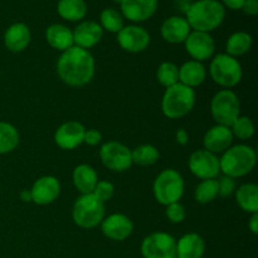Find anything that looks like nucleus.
Wrapping results in <instances>:
<instances>
[{"mask_svg":"<svg viewBox=\"0 0 258 258\" xmlns=\"http://www.w3.org/2000/svg\"><path fill=\"white\" fill-rule=\"evenodd\" d=\"M96 64L93 55L87 49L73 45L62 52L57 60V73L62 82L71 87H82L95 76Z\"/></svg>","mask_w":258,"mask_h":258,"instance_id":"f257e3e1","label":"nucleus"},{"mask_svg":"<svg viewBox=\"0 0 258 258\" xmlns=\"http://www.w3.org/2000/svg\"><path fill=\"white\" fill-rule=\"evenodd\" d=\"M186 22L196 32L211 33L223 23L226 8L218 0H197L186 10Z\"/></svg>","mask_w":258,"mask_h":258,"instance_id":"f03ea898","label":"nucleus"},{"mask_svg":"<svg viewBox=\"0 0 258 258\" xmlns=\"http://www.w3.org/2000/svg\"><path fill=\"white\" fill-rule=\"evenodd\" d=\"M257 163V154L252 146L239 145L231 146L219 158V168L223 175L229 178H242L254 169Z\"/></svg>","mask_w":258,"mask_h":258,"instance_id":"7ed1b4c3","label":"nucleus"},{"mask_svg":"<svg viewBox=\"0 0 258 258\" xmlns=\"http://www.w3.org/2000/svg\"><path fill=\"white\" fill-rule=\"evenodd\" d=\"M196 98L194 88L179 82L165 90L161 98V111L170 120H178L193 110Z\"/></svg>","mask_w":258,"mask_h":258,"instance_id":"20e7f679","label":"nucleus"},{"mask_svg":"<svg viewBox=\"0 0 258 258\" xmlns=\"http://www.w3.org/2000/svg\"><path fill=\"white\" fill-rule=\"evenodd\" d=\"M72 218L81 228H95L105 218V203L92 193L82 194L73 204Z\"/></svg>","mask_w":258,"mask_h":258,"instance_id":"39448f33","label":"nucleus"},{"mask_svg":"<svg viewBox=\"0 0 258 258\" xmlns=\"http://www.w3.org/2000/svg\"><path fill=\"white\" fill-rule=\"evenodd\" d=\"M184 179L175 169H165L156 176L153 185L156 202L163 206L176 203L184 194Z\"/></svg>","mask_w":258,"mask_h":258,"instance_id":"423d86ee","label":"nucleus"},{"mask_svg":"<svg viewBox=\"0 0 258 258\" xmlns=\"http://www.w3.org/2000/svg\"><path fill=\"white\" fill-rule=\"evenodd\" d=\"M211 77L217 85L228 88L238 85L243 76L241 63L234 57H231L227 53H219L212 59L209 66Z\"/></svg>","mask_w":258,"mask_h":258,"instance_id":"0eeeda50","label":"nucleus"},{"mask_svg":"<svg viewBox=\"0 0 258 258\" xmlns=\"http://www.w3.org/2000/svg\"><path fill=\"white\" fill-rule=\"evenodd\" d=\"M241 111L238 96L232 90H221L214 95L211 102L212 117L217 125L231 126Z\"/></svg>","mask_w":258,"mask_h":258,"instance_id":"6e6552de","label":"nucleus"},{"mask_svg":"<svg viewBox=\"0 0 258 258\" xmlns=\"http://www.w3.org/2000/svg\"><path fill=\"white\" fill-rule=\"evenodd\" d=\"M140 251L144 258H175L176 239L166 232H154L143 239Z\"/></svg>","mask_w":258,"mask_h":258,"instance_id":"1a4fd4ad","label":"nucleus"},{"mask_svg":"<svg viewBox=\"0 0 258 258\" xmlns=\"http://www.w3.org/2000/svg\"><path fill=\"white\" fill-rule=\"evenodd\" d=\"M100 159L103 165L111 171L128 170L133 165L131 150L118 141H107L100 149Z\"/></svg>","mask_w":258,"mask_h":258,"instance_id":"9d476101","label":"nucleus"},{"mask_svg":"<svg viewBox=\"0 0 258 258\" xmlns=\"http://www.w3.org/2000/svg\"><path fill=\"white\" fill-rule=\"evenodd\" d=\"M189 170L193 175L202 180L207 179H217L221 174L219 168V158L216 154L206 150H197L190 155L188 161Z\"/></svg>","mask_w":258,"mask_h":258,"instance_id":"9b49d317","label":"nucleus"},{"mask_svg":"<svg viewBox=\"0 0 258 258\" xmlns=\"http://www.w3.org/2000/svg\"><path fill=\"white\" fill-rule=\"evenodd\" d=\"M184 44H185L188 54L197 62H204L207 59H211L216 52V43L209 33L193 30L188 35Z\"/></svg>","mask_w":258,"mask_h":258,"instance_id":"f8f14e48","label":"nucleus"},{"mask_svg":"<svg viewBox=\"0 0 258 258\" xmlns=\"http://www.w3.org/2000/svg\"><path fill=\"white\" fill-rule=\"evenodd\" d=\"M150 34L140 25H127L117 33V42L123 50L130 53L144 52L150 44Z\"/></svg>","mask_w":258,"mask_h":258,"instance_id":"ddd939ff","label":"nucleus"},{"mask_svg":"<svg viewBox=\"0 0 258 258\" xmlns=\"http://www.w3.org/2000/svg\"><path fill=\"white\" fill-rule=\"evenodd\" d=\"M102 233L112 241H125L134 231L133 221L127 216L121 213L111 214L101 222Z\"/></svg>","mask_w":258,"mask_h":258,"instance_id":"4468645a","label":"nucleus"},{"mask_svg":"<svg viewBox=\"0 0 258 258\" xmlns=\"http://www.w3.org/2000/svg\"><path fill=\"white\" fill-rule=\"evenodd\" d=\"M32 202L38 206H48L58 199L60 194V183L55 176H42L33 184Z\"/></svg>","mask_w":258,"mask_h":258,"instance_id":"2eb2a0df","label":"nucleus"},{"mask_svg":"<svg viewBox=\"0 0 258 258\" xmlns=\"http://www.w3.org/2000/svg\"><path fill=\"white\" fill-rule=\"evenodd\" d=\"M86 128L78 121H67L57 128L54 141L63 150H73L83 143Z\"/></svg>","mask_w":258,"mask_h":258,"instance_id":"dca6fc26","label":"nucleus"},{"mask_svg":"<svg viewBox=\"0 0 258 258\" xmlns=\"http://www.w3.org/2000/svg\"><path fill=\"white\" fill-rule=\"evenodd\" d=\"M158 4V0H121V14L130 22H145L154 17Z\"/></svg>","mask_w":258,"mask_h":258,"instance_id":"f3484780","label":"nucleus"},{"mask_svg":"<svg viewBox=\"0 0 258 258\" xmlns=\"http://www.w3.org/2000/svg\"><path fill=\"white\" fill-rule=\"evenodd\" d=\"M73 33V44L83 49H90L101 42L103 37V29L97 22L86 20L80 23Z\"/></svg>","mask_w":258,"mask_h":258,"instance_id":"a211bd4d","label":"nucleus"},{"mask_svg":"<svg viewBox=\"0 0 258 258\" xmlns=\"http://www.w3.org/2000/svg\"><path fill=\"white\" fill-rule=\"evenodd\" d=\"M233 134L231 127L223 125H216L209 128L203 139L204 149L213 154L224 153L227 149L231 148L233 143Z\"/></svg>","mask_w":258,"mask_h":258,"instance_id":"6ab92c4d","label":"nucleus"},{"mask_svg":"<svg viewBox=\"0 0 258 258\" xmlns=\"http://www.w3.org/2000/svg\"><path fill=\"white\" fill-rule=\"evenodd\" d=\"M191 28L188 24L185 18L179 17V15H173L164 20L161 24L160 33L161 37L165 42L171 43V44H179L184 43L188 35L190 34Z\"/></svg>","mask_w":258,"mask_h":258,"instance_id":"aec40b11","label":"nucleus"},{"mask_svg":"<svg viewBox=\"0 0 258 258\" xmlns=\"http://www.w3.org/2000/svg\"><path fill=\"white\" fill-rule=\"evenodd\" d=\"M32 40L29 27L24 23H14L4 34V44L10 52L20 53L25 50Z\"/></svg>","mask_w":258,"mask_h":258,"instance_id":"412c9836","label":"nucleus"},{"mask_svg":"<svg viewBox=\"0 0 258 258\" xmlns=\"http://www.w3.org/2000/svg\"><path fill=\"white\" fill-rule=\"evenodd\" d=\"M206 252V242L198 233H186L176 241L175 258H202Z\"/></svg>","mask_w":258,"mask_h":258,"instance_id":"4be33fe9","label":"nucleus"},{"mask_svg":"<svg viewBox=\"0 0 258 258\" xmlns=\"http://www.w3.org/2000/svg\"><path fill=\"white\" fill-rule=\"evenodd\" d=\"M45 39L48 44L54 49L64 52L73 47V33L68 27L63 24H52L47 28Z\"/></svg>","mask_w":258,"mask_h":258,"instance_id":"5701e85b","label":"nucleus"},{"mask_svg":"<svg viewBox=\"0 0 258 258\" xmlns=\"http://www.w3.org/2000/svg\"><path fill=\"white\" fill-rule=\"evenodd\" d=\"M207 78V70L202 62L188 60L179 68V82L194 88L201 86Z\"/></svg>","mask_w":258,"mask_h":258,"instance_id":"b1692460","label":"nucleus"},{"mask_svg":"<svg viewBox=\"0 0 258 258\" xmlns=\"http://www.w3.org/2000/svg\"><path fill=\"white\" fill-rule=\"evenodd\" d=\"M72 180L78 191H81L82 194H90L92 193L97 184L98 176L92 166L87 165V164H81V165L76 166L73 170Z\"/></svg>","mask_w":258,"mask_h":258,"instance_id":"393cba45","label":"nucleus"},{"mask_svg":"<svg viewBox=\"0 0 258 258\" xmlns=\"http://www.w3.org/2000/svg\"><path fill=\"white\" fill-rule=\"evenodd\" d=\"M237 204L247 213H258V186L253 183H247L239 186L236 191Z\"/></svg>","mask_w":258,"mask_h":258,"instance_id":"a878e982","label":"nucleus"},{"mask_svg":"<svg viewBox=\"0 0 258 258\" xmlns=\"http://www.w3.org/2000/svg\"><path fill=\"white\" fill-rule=\"evenodd\" d=\"M57 12L64 20L80 22L87 14V4L85 0H59Z\"/></svg>","mask_w":258,"mask_h":258,"instance_id":"bb28decb","label":"nucleus"},{"mask_svg":"<svg viewBox=\"0 0 258 258\" xmlns=\"http://www.w3.org/2000/svg\"><path fill=\"white\" fill-rule=\"evenodd\" d=\"M252 43H253V39L247 32L233 33L226 43L227 54L234 58L246 54L252 48Z\"/></svg>","mask_w":258,"mask_h":258,"instance_id":"cd10ccee","label":"nucleus"},{"mask_svg":"<svg viewBox=\"0 0 258 258\" xmlns=\"http://www.w3.org/2000/svg\"><path fill=\"white\" fill-rule=\"evenodd\" d=\"M19 145V133L9 122L0 121V155L12 153Z\"/></svg>","mask_w":258,"mask_h":258,"instance_id":"c85d7f7f","label":"nucleus"},{"mask_svg":"<svg viewBox=\"0 0 258 258\" xmlns=\"http://www.w3.org/2000/svg\"><path fill=\"white\" fill-rule=\"evenodd\" d=\"M160 158V153L158 149L153 145H139L131 151V159L133 164L140 166H151L156 163Z\"/></svg>","mask_w":258,"mask_h":258,"instance_id":"c756f323","label":"nucleus"},{"mask_svg":"<svg viewBox=\"0 0 258 258\" xmlns=\"http://www.w3.org/2000/svg\"><path fill=\"white\" fill-rule=\"evenodd\" d=\"M100 25L103 30L117 34L125 25H123V17L120 12L113 8L103 9L100 14Z\"/></svg>","mask_w":258,"mask_h":258,"instance_id":"7c9ffc66","label":"nucleus"},{"mask_svg":"<svg viewBox=\"0 0 258 258\" xmlns=\"http://www.w3.org/2000/svg\"><path fill=\"white\" fill-rule=\"evenodd\" d=\"M217 197H218V183H217V179L202 180L197 185L196 191H194V198L201 204L211 203Z\"/></svg>","mask_w":258,"mask_h":258,"instance_id":"2f4dec72","label":"nucleus"},{"mask_svg":"<svg viewBox=\"0 0 258 258\" xmlns=\"http://www.w3.org/2000/svg\"><path fill=\"white\" fill-rule=\"evenodd\" d=\"M156 77L161 86L165 88L179 83V67L171 62H163L158 67Z\"/></svg>","mask_w":258,"mask_h":258,"instance_id":"473e14b6","label":"nucleus"},{"mask_svg":"<svg viewBox=\"0 0 258 258\" xmlns=\"http://www.w3.org/2000/svg\"><path fill=\"white\" fill-rule=\"evenodd\" d=\"M229 127L234 138H238L241 140H248L254 135V123L247 116H238Z\"/></svg>","mask_w":258,"mask_h":258,"instance_id":"72a5a7b5","label":"nucleus"},{"mask_svg":"<svg viewBox=\"0 0 258 258\" xmlns=\"http://www.w3.org/2000/svg\"><path fill=\"white\" fill-rule=\"evenodd\" d=\"M92 194L95 197H97L102 203H106V202L110 201L113 197V194H115V186H113L112 183H110V181L107 180L97 181Z\"/></svg>","mask_w":258,"mask_h":258,"instance_id":"f704fd0d","label":"nucleus"},{"mask_svg":"<svg viewBox=\"0 0 258 258\" xmlns=\"http://www.w3.org/2000/svg\"><path fill=\"white\" fill-rule=\"evenodd\" d=\"M166 217L171 223H181L186 217L185 207L179 202L166 206Z\"/></svg>","mask_w":258,"mask_h":258,"instance_id":"c9c22d12","label":"nucleus"},{"mask_svg":"<svg viewBox=\"0 0 258 258\" xmlns=\"http://www.w3.org/2000/svg\"><path fill=\"white\" fill-rule=\"evenodd\" d=\"M217 183H218V196L219 197H231L232 194L236 191V181L233 178H229V176L222 175L221 178L217 179Z\"/></svg>","mask_w":258,"mask_h":258,"instance_id":"e433bc0d","label":"nucleus"},{"mask_svg":"<svg viewBox=\"0 0 258 258\" xmlns=\"http://www.w3.org/2000/svg\"><path fill=\"white\" fill-rule=\"evenodd\" d=\"M102 141V134L98 130L95 128H90V130H86L85 138H83V143H86L90 146H96Z\"/></svg>","mask_w":258,"mask_h":258,"instance_id":"4c0bfd02","label":"nucleus"},{"mask_svg":"<svg viewBox=\"0 0 258 258\" xmlns=\"http://www.w3.org/2000/svg\"><path fill=\"white\" fill-rule=\"evenodd\" d=\"M241 10L249 17H254L258 14V0H244Z\"/></svg>","mask_w":258,"mask_h":258,"instance_id":"58836bf2","label":"nucleus"},{"mask_svg":"<svg viewBox=\"0 0 258 258\" xmlns=\"http://www.w3.org/2000/svg\"><path fill=\"white\" fill-rule=\"evenodd\" d=\"M244 0H221V4L224 8H228L231 10H239L243 5Z\"/></svg>","mask_w":258,"mask_h":258,"instance_id":"ea45409f","label":"nucleus"},{"mask_svg":"<svg viewBox=\"0 0 258 258\" xmlns=\"http://www.w3.org/2000/svg\"><path fill=\"white\" fill-rule=\"evenodd\" d=\"M175 139H176V143L181 146H185L189 141V135L184 128H179L175 134Z\"/></svg>","mask_w":258,"mask_h":258,"instance_id":"a19ab883","label":"nucleus"},{"mask_svg":"<svg viewBox=\"0 0 258 258\" xmlns=\"http://www.w3.org/2000/svg\"><path fill=\"white\" fill-rule=\"evenodd\" d=\"M248 228L253 234H258V213L252 214L248 222Z\"/></svg>","mask_w":258,"mask_h":258,"instance_id":"79ce46f5","label":"nucleus"},{"mask_svg":"<svg viewBox=\"0 0 258 258\" xmlns=\"http://www.w3.org/2000/svg\"><path fill=\"white\" fill-rule=\"evenodd\" d=\"M20 201L24 202V203L32 202V193H30V190H23L22 193H20Z\"/></svg>","mask_w":258,"mask_h":258,"instance_id":"37998d69","label":"nucleus"},{"mask_svg":"<svg viewBox=\"0 0 258 258\" xmlns=\"http://www.w3.org/2000/svg\"><path fill=\"white\" fill-rule=\"evenodd\" d=\"M113 2H116V3H118V4H120V3H121V0H113Z\"/></svg>","mask_w":258,"mask_h":258,"instance_id":"c03bdc74","label":"nucleus"}]
</instances>
